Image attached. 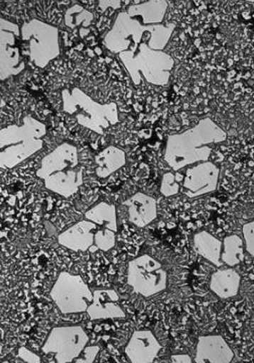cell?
Listing matches in <instances>:
<instances>
[{
	"instance_id": "6",
	"label": "cell",
	"mask_w": 254,
	"mask_h": 363,
	"mask_svg": "<svg viewBox=\"0 0 254 363\" xmlns=\"http://www.w3.org/2000/svg\"><path fill=\"white\" fill-rule=\"evenodd\" d=\"M119 58L134 85H140L141 75L153 85L165 86L170 82L175 61L167 52L141 44L136 52H121Z\"/></svg>"
},
{
	"instance_id": "21",
	"label": "cell",
	"mask_w": 254,
	"mask_h": 363,
	"mask_svg": "<svg viewBox=\"0 0 254 363\" xmlns=\"http://www.w3.org/2000/svg\"><path fill=\"white\" fill-rule=\"evenodd\" d=\"M241 286V276L233 269H221L212 274L210 288L218 297H236Z\"/></svg>"
},
{
	"instance_id": "19",
	"label": "cell",
	"mask_w": 254,
	"mask_h": 363,
	"mask_svg": "<svg viewBox=\"0 0 254 363\" xmlns=\"http://www.w3.org/2000/svg\"><path fill=\"white\" fill-rule=\"evenodd\" d=\"M167 1L150 0L140 4H133L127 9L126 13L143 25H160L167 13Z\"/></svg>"
},
{
	"instance_id": "18",
	"label": "cell",
	"mask_w": 254,
	"mask_h": 363,
	"mask_svg": "<svg viewBox=\"0 0 254 363\" xmlns=\"http://www.w3.org/2000/svg\"><path fill=\"white\" fill-rule=\"evenodd\" d=\"M123 205L128 209L129 221L136 226L145 227L157 218V201L150 196L136 193Z\"/></svg>"
},
{
	"instance_id": "3",
	"label": "cell",
	"mask_w": 254,
	"mask_h": 363,
	"mask_svg": "<svg viewBox=\"0 0 254 363\" xmlns=\"http://www.w3.org/2000/svg\"><path fill=\"white\" fill-rule=\"evenodd\" d=\"M83 173L78 150L73 145L65 143L43 159L37 176L44 181L48 190L64 198H70L82 185Z\"/></svg>"
},
{
	"instance_id": "8",
	"label": "cell",
	"mask_w": 254,
	"mask_h": 363,
	"mask_svg": "<svg viewBox=\"0 0 254 363\" xmlns=\"http://www.w3.org/2000/svg\"><path fill=\"white\" fill-rule=\"evenodd\" d=\"M53 301L63 314L87 312L93 293L80 276L63 272L51 291Z\"/></svg>"
},
{
	"instance_id": "16",
	"label": "cell",
	"mask_w": 254,
	"mask_h": 363,
	"mask_svg": "<svg viewBox=\"0 0 254 363\" xmlns=\"http://www.w3.org/2000/svg\"><path fill=\"white\" fill-rule=\"evenodd\" d=\"M97 227V224L90 220L78 222L60 234L57 241L62 247L73 252H86L95 243Z\"/></svg>"
},
{
	"instance_id": "13",
	"label": "cell",
	"mask_w": 254,
	"mask_h": 363,
	"mask_svg": "<svg viewBox=\"0 0 254 363\" xmlns=\"http://www.w3.org/2000/svg\"><path fill=\"white\" fill-rule=\"evenodd\" d=\"M219 168L211 162H199L187 169L182 191L189 198L207 194L216 190L219 180Z\"/></svg>"
},
{
	"instance_id": "14",
	"label": "cell",
	"mask_w": 254,
	"mask_h": 363,
	"mask_svg": "<svg viewBox=\"0 0 254 363\" xmlns=\"http://www.w3.org/2000/svg\"><path fill=\"white\" fill-rule=\"evenodd\" d=\"M162 345L152 331H136L127 343L126 354L133 363H152L159 355Z\"/></svg>"
},
{
	"instance_id": "15",
	"label": "cell",
	"mask_w": 254,
	"mask_h": 363,
	"mask_svg": "<svg viewBox=\"0 0 254 363\" xmlns=\"http://www.w3.org/2000/svg\"><path fill=\"white\" fill-rule=\"evenodd\" d=\"M234 358V352L220 335L199 337L195 362L229 363Z\"/></svg>"
},
{
	"instance_id": "10",
	"label": "cell",
	"mask_w": 254,
	"mask_h": 363,
	"mask_svg": "<svg viewBox=\"0 0 254 363\" xmlns=\"http://www.w3.org/2000/svg\"><path fill=\"white\" fill-rule=\"evenodd\" d=\"M89 342V336L80 326L56 327L43 346L45 354H54L57 363L75 362Z\"/></svg>"
},
{
	"instance_id": "30",
	"label": "cell",
	"mask_w": 254,
	"mask_h": 363,
	"mask_svg": "<svg viewBox=\"0 0 254 363\" xmlns=\"http://www.w3.org/2000/svg\"><path fill=\"white\" fill-rule=\"evenodd\" d=\"M172 362L174 363H191L192 359L189 355L187 354H180V355H172L171 357Z\"/></svg>"
},
{
	"instance_id": "4",
	"label": "cell",
	"mask_w": 254,
	"mask_h": 363,
	"mask_svg": "<svg viewBox=\"0 0 254 363\" xmlns=\"http://www.w3.org/2000/svg\"><path fill=\"white\" fill-rule=\"evenodd\" d=\"M47 128L32 116L23 117L21 125L0 130V166L13 169L44 147Z\"/></svg>"
},
{
	"instance_id": "25",
	"label": "cell",
	"mask_w": 254,
	"mask_h": 363,
	"mask_svg": "<svg viewBox=\"0 0 254 363\" xmlns=\"http://www.w3.org/2000/svg\"><path fill=\"white\" fill-rule=\"evenodd\" d=\"M180 191V185L177 182L176 176L172 173L165 174L162 178V187H160V192L165 197H170L175 194H178Z\"/></svg>"
},
{
	"instance_id": "7",
	"label": "cell",
	"mask_w": 254,
	"mask_h": 363,
	"mask_svg": "<svg viewBox=\"0 0 254 363\" xmlns=\"http://www.w3.org/2000/svg\"><path fill=\"white\" fill-rule=\"evenodd\" d=\"M23 52L38 68H45L61 52L60 33L56 26L32 20L21 26Z\"/></svg>"
},
{
	"instance_id": "5",
	"label": "cell",
	"mask_w": 254,
	"mask_h": 363,
	"mask_svg": "<svg viewBox=\"0 0 254 363\" xmlns=\"http://www.w3.org/2000/svg\"><path fill=\"white\" fill-rule=\"evenodd\" d=\"M63 111L75 117L77 123L98 135H103L109 126L118 123L116 104H100L79 88L62 91Z\"/></svg>"
},
{
	"instance_id": "20",
	"label": "cell",
	"mask_w": 254,
	"mask_h": 363,
	"mask_svg": "<svg viewBox=\"0 0 254 363\" xmlns=\"http://www.w3.org/2000/svg\"><path fill=\"white\" fill-rule=\"evenodd\" d=\"M96 175L101 179L109 178L126 164V156L123 150L110 145L95 157Z\"/></svg>"
},
{
	"instance_id": "12",
	"label": "cell",
	"mask_w": 254,
	"mask_h": 363,
	"mask_svg": "<svg viewBox=\"0 0 254 363\" xmlns=\"http://www.w3.org/2000/svg\"><path fill=\"white\" fill-rule=\"evenodd\" d=\"M87 220L97 224L95 233V245L103 252H109L115 247L117 233L116 208L109 203L101 202L91 208L85 213Z\"/></svg>"
},
{
	"instance_id": "9",
	"label": "cell",
	"mask_w": 254,
	"mask_h": 363,
	"mask_svg": "<svg viewBox=\"0 0 254 363\" xmlns=\"http://www.w3.org/2000/svg\"><path fill=\"white\" fill-rule=\"evenodd\" d=\"M127 283L134 293L152 297L165 290L167 274L158 260L143 255L129 262Z\"/></svg>"
},
{
	"instance_id": "17",
	"label": "cell",
	"mask_w": 254,
	"mask_h": 363,
	"mask_svg": "<svg viewBox=\"0 0 254 363\" xmlns=\"http://www.w3.org/2000/svg\"><path fill=\"white\" fill-rule=\"evenodd\" d=\"M92 320L116 319L126 317L119 305V297L114 290H97L93 293V301L87 309Z\"/></svg>"
},
{
	"instance_id": "2",
	"label": "cell",
	"mask_w": 254,
	"mask_h": 363,
	"mask_svg": "<svg viewBox=\"0 0 254 363\" xmlns=\"http://www.w3.org/2000/svg\"><path fill=\"white\" fill-rule=\"evenodd\" d=\"M175 28V23L145 26L123 11L118 13L103 43L110 52L118 55L123 52H136L141 44L155 51H162L171 39Z\"/></svg>"
},
{
	"instance_id": "1",
	"label": "cell",
	"mask_w": 254,
	"mask_h": 363,
	"mask_svg": "<svg viewBox=\"0 0 254 363\" xmlns=\"http://www.w3.org/2000/svg\"><path fill=\"white\" fill-rule=\"evenodd\" d=\"M227 133L207 117L190 130L170 135L165 152V161L174 171L196 162H207L212 149L210 145L224 142Z\"/></svg>"
},
{
	"instance_id": "22",
	"label": "cell",
	"mask_w": 254,
	"mask_h": 363,
	"mask_svg": "<svg viewBox=\"0 0 254 363\" xmlns=\"http://www.w3.org/2000/svg\"><path fill=\"white\" fill-rule=\"evenodd\" d=\"M194 248L196 252L209 260L218 267L223 266L221 260L223 243L207 231H201L194 238Z\"/></svg>"
},
{
	"instance_id": "26",
	"label": "cell",
	"mask_w": 254,
	"mask_h": 363,
	"mask_svg": "<svg viewBox=\"0 0 254 363\" xmlns=\"http://www.w3.org/2000/svg\"><path fill=\"white\" fill-rule=\"evenodd\" d=\"M243 236L246 250L253 257L254 264V221L243 226Z\"/></svg>"
},
{
	"instance_id": "24",
	"label": "cell",
	"mask_w": 254,
	"mask_h": 363,
	"mask_svg": "<svg viewBox=\"0 0 254 363\" xmlns=\"http://www.w3.org/2000/svg\"><path fill=\"white\" fill-rule=\"evenodd\" d=\"M93 21L94 14L84 9L80 4L71 6L65 13V23L70 28H76L79 26L89 28Z\"/></svg>"
},
{
	"instance_id": "11",
	"label": "cell",
	"mask_w": 254,
	"mask_h": 363,
	"mask_svg": "<svg viewBox=\"0 0 254 363\" xmlns=\"http://www.w3.org/2000/svg\"><path fill=\"white\" fill-rule=\"evenodd\" d=\"M21 28L13 21L0 20V79L18 75L26 69L23 60Z\"/></svg>"
},
{
	"instance_id": "27",
	"label": "cell",
	"mask_w": 254,
	"mask_h": 363,
	"mask_svg": "<svg viewBox=\"0 0 254 363\" xmlns=\"http://www.w3.org/2000/svg\"><path fill=\"white\" fill-rule=\"evenodd\" d=\"M99 346H86L81 353L80 357L75 360L76 363H92L94 362L98 353H99Z\"/></svg>"
},
{
	"instance_id": "28",
	"label": "cell",
	"mask_w": 254,
	"mask_h": 363,
	"mask_svg": "<svg viewBox=\"0 0 254 363\" xmlns=\"http://www.w3.org/2000/svg\"><path fill=\"white\" fill-rule=\"evenodd\" d=\"M18 357L25 362L40 363V358L35 353L32 352L26 347H21L18 350Z\"/></svg>"
},
{
	"instance_id": "23",
	"label": "cell",
	"mask_w": 254,
	"mask_h": 363,
	"mask_svg": "<svg viewBox=\"0 0 254 363\" xmlns=\"http://www.w3.org/2000/svg\"><path fill=\"white\" fill-rule=\"evenodd\" d=\"M244 259L243 240L238 235H231L223 241L221 260L223 264L236 267Z\"/></svg>"
},
{
	"instance_id": "29",
	"label": "cell",
	"mask_w": 254,
	"mask_h": 363,
	"mask_svg": "<svg viewBox=\"0 0 254 363\" xmlns=\"http://www.w3.org/2000/svg\"><path fill=\"white\" fill-rule=\"evenodd\" d=\"M121 6V1L119 0H115V1H100L99 7L101 9L102 13H104L109 7H112L114 9H119Z\"/></svg>"
}]
</instances>
